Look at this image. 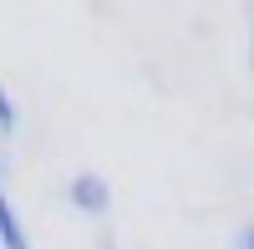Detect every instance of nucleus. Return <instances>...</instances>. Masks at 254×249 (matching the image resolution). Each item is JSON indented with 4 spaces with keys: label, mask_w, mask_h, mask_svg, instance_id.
Wrapping results in <instances>:
<instances>
[{
    "label": "nucleus",
    "mask_w": 254,
    "mask_h": 249,
    "mask_svg": "<svg viewBox=\"0 0 254 249\" xmlns=\"http://www.w3.org/2000/svg\"><path fill=\"white\" fill-rule=\"evenodd\" d=\"M107 198H112V188H107V178H102V173H76V178H71V203H76V209L102 214V209H107Z\"/></svg>",
    "instance_id": "1"
},
{
    "label": "nucleus",
    "mask_w": 254,
    "mask_h": 249,
    "mask_svg": "<svg viewBox=\"0 0 254 249\" xmlns=\"http://www.w3.org/2000/svg\"><path fill=\"white\" fill-rule=\"evenodd\" d=\"M0 244H5V249H31L26 244V229H20V219H15V209H10L5 193H0Z\"/></svg>",
    "instance_id": "2"
},
{
    "label": "nucleus",
    "mask_w": 254,
    "mask_h": 249,
    "mask_svg": "<svg viewBox=\"0 0 254 249\" xmlns=\"http://www.w3.org/2000/svg\"><path fill=\"white\" fill-rule=\"evenodd\" d=\"M10 127H15V102L0 92V132H10Z\"/></svg>",
    "instance_id": "3"
},
{
    "label": "nucleus",
    "mask_w": 254,
    "mask_h": 249,
    "mask_svg": "<svg viewBox=\"0 0 254 249\" xmlns=\"http://www.w3.org/2000/svg\"><path fill=\"white\" fill-rule=\"evenodd\" d=\"M249 239H254V234H249V229H239V234H234V249H249Z\"/></svg>",
    "instance_id": "4"
}]
</instances>
